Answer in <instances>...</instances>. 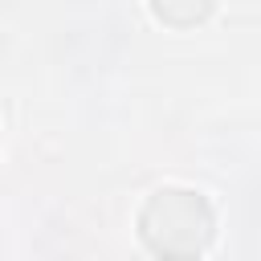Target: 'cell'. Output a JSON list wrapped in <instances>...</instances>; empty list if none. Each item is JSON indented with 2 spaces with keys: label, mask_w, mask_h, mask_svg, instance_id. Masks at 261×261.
Segmentation results:
<instances>
[{
  "label": "cell",
  "mask_w": 261,
  "mask_h": 261,
  "mask_svg": "<svg viewBox=\"0 0 261 261\" xmlns=\"http://www.w3.org/2000/svg\"><path fill=\"white\" fill-rule=\"evenodd\" d=\"M143 249L159 261H200L216 237L212 200L188 184H159L135 212Z\"/></svg>",
  "instance_id": "cell-1"
},
{
  "label": "cell",
  "mask_w": 261,
  "mask_h": 261,
  "mask_svg": "<svg viewBox=\"0 0 261 261\" xmlns=\"http://www.w3.org/2000/svg\"><path fill=\"white\" fill-rule=\"evenodd\" d=\"M151 12H155V16L163 20V24L188 29V24L204 20V16L212 12V4H208V0H200V4H167V0H155V4H151Z\"/></svg>",
  "instance_id": "cell-2"
}]
</instances>
